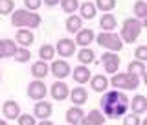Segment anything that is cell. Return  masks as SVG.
Here are the masks:
<instances>
[{
    "label": "cell",
    "mask_w": 147,
    "mask_h": 125,
    "mask_svg": "<svg viewBox=\"0 0 147 125\" xmlns=\"http://www.w3.org/2000/svg\"><path fill=\"white\" fill-rule=\"evenodd\" d=\"M42 18H40L39 13H31L28 9H17L11 15V24L15 28H39Z\"/></svg>",
    "instance_id": "cell-1"
},
{
    "label": "cell",
    "mask_w": 147,
    "mask_h": 125,
    "mask_svg": "<svg viewBox=\"0 0 147 125\" xmlns=\"http://www.w3.org/2000/svg\"><path fill=\"white\" fill-rule=\"evenodd\" d=\"M110 85L116 90H136L140 86V76H134V74H114L110 77Z\"/></svg>",
    "instance_id": "cell-2"
},
{
    "label": "cell",
    "mask_w": 147,
    "mask_h": 125,
    "mask_svg": "<svg viewBox=\"0 0 147 125\" xmlns=\"http://www.w3.org/2000/svg\"><path fill=\"white\" fill-rule=\"evenodd\" d=\"M142 30H144V26H142V22L138 20L136 17H129L123 20V26H121V41L123 43H136V39L140 37Z\"/></svg>",
    "instance_id": "cell-3"
},
{
    "label": "cell",
    "mask_w": 147,
    "mask_h": 125,
    "mask_svg": "<svg viewBox=\"0 0 147 125\" xmlns=\"http://www.w3.org/2000/svg\"><path fill=\"white\" fill-rule=\"evenodd\" d=\"M96 41H98V44L101 48H107L109 52H116V53L123 48V44H125L121 41V37L118 33H114V31H101V33L96 37Z\"/></svg>",
    "instance_id": "cell-4"
},
{
    "label": "cell",
    "mask_w": 147,
    "mask_h": 125,
    "mask_svg": "<svg viewBox=\"0 0 147 125\" xmlns=\"http://www.w3.org/2000/svg\"><path fill=\"white\" fill-rule=\"evenodd\" d=\"M101 59H103V64H105V72L107 74H116L118 68H119V57L116 52H105L103 55H101Z\"/></svg>",
    "instance_id": "cell-5"
},
{
    "label": "cell",
    "mask_w": 147,
    "mask_h": 125,
    "mask_svg": "<svg viewBox=\"0 0 147 125\" xmlns=\"http://www.w3.org/2000/svg\"><path fill=\"white\" fill-rule=\"evenodd\" d=\"M46 85H44V81H39V79H35V81H31L30 85H28V96H30L31 99H35V101H40V99H44V96H46Z\"/></svg>",
    "instance_id": "cell-6"
},
{
    "label": "cell",
    "mask_w": 147,
    "mask_h": 125,
    "mask_svg": "<svg viewBox=\"0 0 147 125\" xmlns=\"http://www.w3.org/2000/svg\"><path fill=\"white\" fill-rule=\"evenodd\" d=\"M72 72L70 64H68L64 59H59V61H53L52 66H50V74H53L57 79H64V77H68Z\"/></svg>",
    "instance_id": "cell-7"
},
{
    "label": "cell",
    "mask_w": 147,
    "mask_h": 125,
    "mask_svg": "<svg viewBox=\"0 0 147 125\" xmlns=\"http://www.w3.org/2000/svg\"><path fill=\"white\" fill-rule=\"evenodd\" d=\"M55 52H59L61 57H72L76 53V43L72 39H59L55 44Z\"/></svg>",
    "instance_id": "cell-8"
},
{
    "label": "cell",
    "mask_w": 147,
    "mask_h": 125,
    "mask_svg": "<svg viewBox=\"0 0 147 125\" xmlns=\"http://www.w3.org/2000/svg\"><path fill=\"white\" fill-rule=\"evenodd\" d=\"M52 98L55 99V101H64L68 98V96H70V89H68V85L66 83H63V81H55L53 85H52Z\"/></svg>",
    "instance_id": "cell-9"
},
{
    "label": "cell",
    "mask_w": 147,
    "mask_h": 125,
    "mask_svg": "<svg viewBox=\"0 0 147 125\" xmlns=\"http://www.w3.org/2000/svg\"><path fill=\"white\" fill-rule=\"evenodd\" d=\"M33 116L39 118L40 122H42V120H48L52 116V103H48V101H37L35 109H33Z\"/></svg>",
    "instance_id": "cell-10"
},
{
    "label": "cell",
    "mask_w": 147,
    "mask_h": 125,
    "mask_svg": "<svg viewBox=\"0 0 147 125\" xmlns=\"http://www.w3.org/2000/svg\"><path fill=\"white\" fill-rule=\"evenodd\" d=\"M105 120H107V118H105V114L101 112V110L94 109V110H90L88 114H85L81 125H103Z\"/></svg>",
    "instance_id": "cell-11"
},
{
    "label": "cell",
    "mask_w": 147,
    "mask_h": 125,
    "mask_svg": "<svg viewBox=\"0 0 147 125\" xmlns=\"http://www.w3.org/2000/svg\"><path fill=\"white\" fill-rule=\"evenodd\" d=\"M2 112H4V116L7 120H18V116H20V107H18L17 101L7 99L6 103H4V107H2Z\"/></svg>",
    "instance_id": "cell-12"
},
{
    "label": "cell",
    "mask_w": 147,
    "mask_h": 125,
    "mask_svg": "<svg viewBox=\"0 0 147 125\" xmlns=\"http://www.w3.org/2000/svg\"><path fill=\"white\" fill-rule=\"evenodd\" d=\"M74 81L79 83V85H83V83H88L92 79V74L88 70V66H85V64H79V66L74 68Z\"/></svg>",
    "instance_id": "cell-13"
},
{
    "label": "cell",
    "mask_w": 147,
    "mask_h": 125,
    "mask_svg": "<svg viewBox=\"0 0 147 125\" xmlns=\"http://www.w3.org/2000/svg\"><path fill=\"white\" fill-rule=\"evenodd\" d=\"M83 118H85V112H83V109L81 107H70L66 110V122L68 125H81L83 122Z\"/></svg>",
    "instance_id": "cell-14"
},
{
    "label": "cell",
    "mask_w": 147,
    "mask_h": 125,
    "mask_svg": "<svg viewBox=\"0 0 147 125\" xmlns=\"http://www.w3.org/2000/svg\"><path fill=\"white\" fill-rule=\"evenodd\" d=\"M109 85H110V79H107L103 74L92 76V79H90V86H92V90H94V92H107Z\"/></svg>",
    "instance_id": "cell-15"
},
{
    "label": "cell",
    "mask_w": 147,
    "mask_h": 125,
    "mask_svg": "<svg viewBox=\"0 0 147 125\" xmlns=\"http://www.w3.org/2000/svg\"><path fill=\"white\" fill-rule=\"evenodd\" d=\"M35 41V35L31 30H26V28H20V30L17 31V43L22 46V48H28V46H31Z\"/></svg>",
    "instance_id": "cell-16"
},
{
    "label": "cell",
    "mask_w": 147,
    "mask_h": 125,
    "mask_svg": "<svg viewBox=\"0 0 147 125\" xmlns=\"http://www.w3.org/2000/svg\"><path fill=\"white\" fill-rule=\"evenodd\" d=\"M48 74H50V66L46 64V61H37V63L31 64V76H33L35 79L42 81Z\"/></svg>",
    "instance_id": "cell-17"
},
{
    "label": "cell",
    "mask_w": 147,
    "mask_h": 125,
    "mask_svg": "<svg viewBox=\"0 0 147 125\" xmlns=\"http://www.w3.org/2000/svg\"><path fill=\"white\" fill-rule=\"evenodd\" d=\"M70 99L74 101L76 107H81V105H85L86 99H88V92L83 89V86H74V90L70 92Z\"/></svg>",
    "instance_id": "cell-18"
},
{
    "label": "cell",
    "mask_w": 147,
    "mask_h": 125,
    "mask_svg": "<svg viewBox=\"0 0 147 125\" xmlns=\"http://www.w3.org/2000/svg\"><path fill=\"white\" fill-rule=\"evenodd\" d=\"M94 39H96V33L90 30V28H86V30H81L79 33L76 35V44L83 46V48H88V44H90Z\"/></svg>",
    "instance_id": "cell-19"
},
{
    "label": "cell",
    "mask_w": 147,
    "mask_h": 125,
    "mask_svg": "<svg viewBox=\"0 0 147 125\" xmlns=\"http://www.w3.org/2000/svg\"><path fill=\"white\" fill-rule=\"evenodd\" d=\"M129 109H131L134 114L145 112V110H147V98H145V96H142V94L134 96V98L131 99V105H129Z\"/></svg>",
    "instance_id": "cell-20"
},
{
    "label": "cell",
    "mask_w": 147,
    "mask_h": 125,
    "mask_svg": "<svg viewBox=\"0 0 147 125\" xmlns=\"http://www.w3.org/2000/svg\"><path fill=\"white\" fill-rule=\"evenodd\" d=\"M118 26V22H116V17L112 15V13H105L103 17H101V20H99V28L103 31H114V28Z\"/></svg>",
    "instance_id": "cell-21"
},
{
    "label": "cell",
    "mask_w": 147,
    "mask_h": 125,
    "mask_svg": "<svg viewBox=\"0 0 147 125\" xmlns=\"http://www.w3.org/2000/svg\"><path fill=\"white\" fill-rule=\"evenodd\" d=\"M79 11H81V18L92 20V18L96 17V11H98V7H96L94 2H83L81 6H79Z\"/></svg>",
    "instance_id": "cell-22"
},
{
    "label": "cell",
    "mask_w": 147,
    "mask_h": 125,
    "mask_svg": "<svg viewBox=\"0 0 147 125\" xmlns=\"http://www.w3.org/2000/svg\"><path fill=\"white\" fill-rule=\"evenodd\" d=\"M83 28V18L77 17V15H70L66 18V30L70 31V33H79Z\"/></svg>",
    "instance_id": "cell-23"
},
{
    "label": "cell",
    "mask_w": 147,
    "mask_h": 125,
    "mask_svg": "<svg viewBox=\"0 0 147 125\" xmlns=\"http://www.w3.org/2000/svg\"><path fill=\"white\" fill-rule=\"evenodd\" d=\"M53 55H55V48H53L52 44H42V46L39 48V57H40V61H52Z\"/></svg>",
    "instance_id": "cell-24"
},
{
    "label": "cell",
    "mask_w": 147,
    "mask_h": 125,
    "mask_svg": "<svg viewBox=\"0 0 147 125\" xmlns=\"http://www.w3.org/2000/svg\"><path fill=\"white\" fill-rule=\"evenodd\" d=\"M94 50H90V48H81L79 50V53H77V59H79V63L81 64H90L92 61H94Z\"/></svg>",
    "instance_id": "cell-25"
},
{
    "label": "cell",
    "mask_w": 147,
    "mask_h": 125,
    "mask_svg": "<svg viewBox=\"0 0 147 125\" xmlns=\"http://www.w3.org/2000/svg\"><path fill=\"white\" fill-rule=\"evenodd\" d=\"M127 72H129V74H134V76H144V72H145V63L136 61V59H134V61L129 63Z\"/></svg>",
    "instance_id": "cell-26"
},
{
    "label": "cell",
    "mask_w": 147,
    "mask_h": 125,
    "mask_svg": "<svg viewBox=\"0 0 147 125\" xmlns=\"http://www.w3.org/2000/svg\"><path fill=\"white\" fill-rule=\"evenodd\" d=\"M79 0H61V7L64 13H70V15H74V13L79 9Z\"/></svg>",
    "instance_id": "cell-27"
},
{
    "label": "cell",
    "mask_w": 147,
    "mask_h": 125,
    "mask_svg": "<svg viewBox=\"0 0 147 125\" xmlns=\"http://www.w3.org/2000/svg\"><path fill=\"white\" fill-rule=\"evenodd\" d=\"M147 15V2L145 0H136L134 2V17L138 20H142Z\"/></svg>",
    "instance_id": "cell-28"
},
{
    "label": "cell",
    "mask_w": 147,
    "mask_h": 125,
    "mask_svg": "<svg viewBox=\"0 0 147 125\" xmlns=\"http://www.w3.org/2000/svg\"><path fill=\"white\" fill-rule=\"evenodd\" d=\"M96 7H98L99 11L109 13L116 7V0H96Z\"/></svg>",
    "instance_id": "cell-29"
},
{
    "label": "cell",
    "mask_w": 147,
    "mask_h": 125,
    "mask_svg": "<svg viewBox=\"0 0 147 125\" xmlns=\"http://www.w3.org/2000/svg\"><path fill=\"white\" fill-rule=\"evenodd\" d=\"M4 50H6V57H15V53H17V44H15V41H11V39H4Z\"/></svg>",
    "instance_id": "cell-30"
},
{
    "label": "cell",
    "mask_w": 147,
    "mask_h": 125,
    "mask_svg": "<svg viewBox=\"0 0 147 125\" xmlns=\"http://www.w3.org/2000/svg\"><path fill=\"white\" fill-rule=\"evenodd\" d=\"M30 57H31V52L28 48H18L15 53V61H18V63H28Z\"/></svg>",
    "instance_id": "cell-31"
},
{
    "label": "cell",
    "mask_w": 147,
    "mask_h": 125,
    "mask_svg": "<svg viewBox=\"0 0 147 125\" xmlns=\"http://www.w3.org/2000/svg\"><path fill=\"white\" fill-rule=\"evenodd\" d=\"M15 7L13 0H0V15H9Z\"/></svg>",
    "instance_id": "cell-32"
},
{
    "label": "cell",
    "mask_w": 147,
    "mask_h": 125,
    "mask_svg": "<svg viewBox=\"0 0 147 125\" xmlns=\"http://www.w3.org/2000/svg\"><path fill=\"white\" fill-rule=\"evenodd\" d=\"M134 57H136V61H142V63H145V61H147V46H145V44L136 46V50H134Z\"/></svg>",
    "instance_id": "cell-33"
},
{
    "label": "cell",
    "mask_w": 147,
    "mask_h": 125,
    "mask_svg": "<svg viewBox=\"0 0 147 125\" xmlns=\"http://www.w3.org/2000/svg\"><path fill=\"white\" fill-rule=\"evenodd\" d=\"M123 125H142V120H140L138 114L131 112V114H127V116H123Z\"/></svg>",
    "instance_id": "cell-34"
},
{
    "label": "cell",
    "mask_w": 147,
    "mask_h": 125,
    "mask_svg": "<svg viewBox=\"0 0 147 125\" xmlns=\"http://www.w3.org/2000/svg\"><path fill=\"white\" fill-rule=\"evenodd\" d=\"M18 125H37L35 116H30V114H20V116H18Z\"/></svg>",
    "instance_id": "cell-35"
},
{
    "label": "cell",
    "mask_w": 147,
    "mask_h": 125,
    "mask_svg": "<svg viewBox=\"0 0 147 125\" xmlns=\"http://www.w3.org/2000/svg\"><path fill=\"white\" fill-rule=\"evenodd\" d=\"M40 4H42V0H24V6L28 11H37L40 7Z\"/></svg>",
    "instance_id": "cell-36"
},
{
    "label": "cell",
    "mask_w": 147,
    "mask_h": 125,
    "mask_svg": "<svg viewBox=\"0 0 147 125\" xmlns=\"http://www.w3.org/2000/svg\"><path fill=\"white\" fill-rule=\"evenodd\" d=\"M2 57H6V50H4V39L0 41V59Z\"/></svg>",
    "instance_id": "cell-37"
},
{
    "label": "cell",
    "mask_w": 147,
    "mask_h": 125,
    "mask_svg": "<svg viewBox=\"0 0 147 125\" xmlns=\"http://www.w3.org/2000/svg\"><path fill=\"white\" fill-rule=\"evenodd\" d=\"M59 2H61V0H44V4H46V6H57Z\"/></svg>",
    "instance_id": "cell-38"
},
{
    "label": "cell",
    "mask_w": 147,
    "mask_h": 125,
    "mask_svg": "<svg viewBox=\"0 0 147 125\" xmlns=\"http://www.w3.org/2000/svg\"><path fill=\"white\" fill-rule=\"evenodd\" d=\"M37 125H53V123L50 122V120H42V122H40V123H37Z\"/></svg>",
    "instance_id": "cell-39"
},
{
    "label": "cell",
    "mask_w": 147,
    "mask_h": 125,
    "mask_svg": "<svg viewBox=\"0 0 147 125\" xmlns=\"http://www.w3.org/2000/svg\"><path fill=\"white\" fill-rule=\"evenodd\" d=\"M142 81H144V85L147 86V70L144 72V76H142Z\"/></svg>",
    "instance_id": "cell-40"
},
{
    "label": "cell",
    "mask_w": 147,
    "mask_h": 125,
    "mask_svg": "<svg viewBox=\"0 0 147 125\" xmlns=\"http://www.w3.org/2000/svg\"><path fill=\"white\" fill-rule=\"evenodd\" d=\"M140 22H142V26H144V28H147V15H145L144 18H142V20H140Z\"/></svg>",
    "instance_id": "cell-41"
},
{
    "label": "cell",
    "mask_w": 147,
    "mask_h": 125,
    "mask_svg": "<svg viewBox=\"0 0 147 125\" xmlns=\"http://www.w3.org/2000/svg\"><path fill=\"white\" fill-rule=\"evenodd\" d=\"M0 125H7V122L6 120H0Z\"/></svg>",
    "instance_id": "cell-42"
},
{
    "label": "cell",
    "mask_w": 147,
    "mask_h": 125,
    "mask_svg": "<svg viewBox=\"0 0 147 125\" xmlns=\"http://www.w3.org/2000/svg\"><path fill=\"white\" fill-rule=\"evenodd\" d=\"M142 125H147V118H145V120H142Z\"/></svg>",
    "instance_id": "cell-43"
},
{
    "label": "cell",
    "mask_w": 147,
    "mask_h": 125,
    "mask_svg": "<svg viewBox=\"0 0 147 125\" xmlns=\"http://www.w3.org/2000/svg\"><path fill=\"white\" fill-rule=\"evenodd\" d=\"M0 79H2V74H0Z\"/></svg>",
    "instance_id": "cell-44"
}]
</instances>
